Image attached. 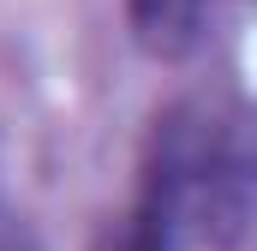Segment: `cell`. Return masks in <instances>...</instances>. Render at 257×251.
<instances>
[{
	"mask_svg": "<svg viewBox=\"0 0 257 251\" xmlns=\"http://www.w3.org/2000/svg\"><path fill=\"white\" fill-rule=\"evenodd\" d=\"M126 12H132L144 54H156V60L192 54L203 36V0H126Z\"/></svg>",
	"mask_w": 257,
	"mask_h": 251,
	"instance_id": "cell-1",
	"label": "cell"
},
{
	"mask_svg": "<svg viewBox=\"0 0 257 251\" xmlns=\"http://www.w3.org/2000/svg\"><path fill=\"white\" fill-rule=\"evenodd\" d=\"M174 245H180V233H174V227H168L144 197H138V209H132L126 221L102 239V251H174Z\"/></svg>",
	"mask_w": 257,
	"mask_h": 251,
	"instance_id": "cell-2",
	"label": "cell"
}]
</instances>
